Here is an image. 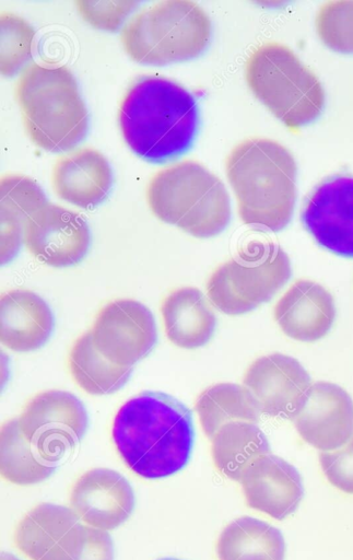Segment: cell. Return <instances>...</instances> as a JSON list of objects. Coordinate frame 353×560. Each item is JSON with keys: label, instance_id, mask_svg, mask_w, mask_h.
Wrapping results in <instances>:
<instances>
[{"label": "cell", "instance_id": "21", "mask_svg": "<svg viewBox=\"0 0 353 560\" xmlns=\"http://www.w3.org/2000/svg\"><path fill=\"white\" fill-rule=\"evenodd\" d=\"M165 334L175 346L196 349L212 337L216 319L210 303L197 288L173 290L161 304Z\"/></svg>", "mask_w": 353, "mask_h": 560}, {"label": "cell", "instance_id": "4", "mask_svg": "<svg viewBox=\"0 0 353 560\" xmlns=\"http://www.w3.org/2000/svg\"><path fill=\"white\" fill-rule=\"evenodd\" d=\"M14 95L25 132L36 147L68 151L85 137L87 110L68 67L28 65L15 83Z\"/></svg>", "mask_w": 353, "mask_h": 560}, {"label": "cell", "instance_id": "9", "mask_svg": "<svg viewBox=\"0 0 353 560\" xmlns=\"http://www.w3.org/2000/svg\"><path fill=\"white\" fill-rule=\"evenodd\" d=\"M17 421L24 436L58 463L84 435L87 413L73 394L49 389L32 397Z\"/></svg>", "mask_w": 353, "mask_h": 560}, {"label": "cell", "instance_id": "26", "mask_svg": "<svg viewBox=\"0 0 353 560\" xmlns=\"http://www.w3.org/2000/svg\"><path fill=\"white\" fill-rule=\"evenodd\" d=\"M1 476L15 485L27 486L44 481L56 469L57 462L45 456L22 433L17 418L1 425Z\"/></svg>", "mask_w": 353, "mask_h": 560}, {"label": "cell", "instance_id": "31", "mask_svg": "<svg viewBox=\"0 0 353 560\" xmlns=\"http://www.w3.org/2000/svg\"><path fill=\"white\" fill-rule=\"evenodd\" d=\"M319 464L325 477L334 488L353 494V435L341 447L320 452Z\"/></svg>", "mask_w": 353, "mask_h": 560}, {"label": "cell", "instance_id": "29", "mask_svg": "<svg viewBox=\"0 0 353 560\" xmlns=\"http://www.w3.org/2000/svg\"><path fill=\"white\" fill-rule=\"evenodd\" d=\"M35 32L22 18L1 13V73L15 74L31 58Z\"/></svg>", "mask_w": 353, "mask_h": 560}, {"label": "cell", "instance_id": "25", "mask_svg": "<svg viewBox=\"0 0 353 560\" xmlns=\"http://www.w3.org/2000/svg\"><path fill=\"white\" fill-rule=\"evenodd\" d=\"M195 408L204 434L211 439L223 425L234 421L257 423L261 413L251 393L233 383H219L205 388Z\"/></svg>", "mask_w": 353, "mask_h": 560}, {"label": "cell", "instance_id": "30", "mask_svg": "<svg viewBox=\"0 0 353 560\" xmlns=\"http://www.w3.org/2000/svg\"><path fill=\"white\" fill-rule=\"evenodd\" d=\"M74 4L82 19L92 26L116 31L138 3L136 1L78 0Z\"/></svg>", "mask_w": 353, "mask_h": 560}, {"label": "cell", "instance_id": "12", "mask_svg": "<svg viewBox=\"0 0 353 560\" xmlns=\"http://www.w3.org/2000/svg\"><path fill=\"white\" fill-rule=\"evenodd\" d=\"M243 385L256 399L261 413L293 421L306 401L311 380L295 358L270 353L250 363Z\"/></svg>", "mask_w": 353, "mask_h": 560}, {"label": "cell", "instance_id": "2", "mask_svg": "<svg viewBox=\"0 0 353 560\" xmlns=\"http://www.w3.org/2000/svg\"><path fill=\"white\" fill-rule=\"evenodd\" d=\"M118 122L123 140L137 155L161 162L191 145L198 127L197 102L178 83L146 75L126 92Z\"/></svg>", "mask_w": 353, "mask_h": 560}, {"label": "cell", "instance_id": "11", "mask_svg": "<svg viewBox=\"0 0 353 560\" xmlns=\"http://www.w3.org/2000/svg\"><path fill=\"white\" fill-rule=\"evenodd\" d=\"M90 243L91 232L83 217L48 201L24 222L23 244L26 249L51 267L79 262Z\"/></svg>", "mask_w": 353, "mask_h": 560}, {"label": "cell", "instance_id": "10", "mask_svg": "<svg viewBox=\"0 0 353 560\" xmlns=\"http://www.w3.org/2000/svg\"><path fill=\"white\" fill-rule=\"evenodd\" d=\"M89 331L93 345L107 360L129 368L144 358L157 339L152 312L131 299L103 306Z\"/></svg>", "mask_w": 353, "mask_h": 560}, {"label": "cell", "instance_id": "34", "mask_svg": "<svg viewBox=\"0 0 353 560\" xmlns=\"http://www.w3.org/2000/svg\"><path fill=\"white\" fill-rule=\"evenodd\" d=\"M157 560H180V559H176V558H161V559H157Z\"/></svg>", "mask_w": 353, "mask_h": 560}, {"label": "cell", "instance_id": "5", "mask_svg": "<svg viewBox=\"0 0 353 560\" xmlns=\"http://www.w3.org/2000/svg\"><path fill=\"white\" fill-rule=\"evenodd\" d=\"M145 195L157 219L198 238L220 234L231 220L225 185L196 161L185 160L155 173Z\"/></svg>", "mask_w": 353, "mask_h": 560}, {"label": "cell", "instance_id": "18", "mask_svg": "<svg viewBox=\"0 0 353 560\" xmlns=\"http://www.w3.org/2000/svg\"><path fill=\"white\" fill-rule=\"evenodd\" d=\"M273 316L287 337L311 342L325 337L332 327L334 301L321 284L299 279L275 303Z\"/></svg>", "mask_w": 353, "mask_h": 560}, {"label": "cell", "instance_id": "20", "mask_svg": "<svg viewBox=\"0 0 353 560\" xmlns=\"http://www.w3.org/2000/svg\"><path fill=\"white\" fill-rule=\"evenodd\" d=\"M54 316L38 294L14 289L1 295L0 340L7 348L28 352L40 348L49 338Z\"/></svg>", "mask_w": 353, "mask_h": 560}, {"label": "cell", "instance_id": "32", "mask_svg": "<svg viewBox=\"0 0 353 560\" xmlns=\"http://www.w3.org/2000/svg\"><path fill=\"white\" fill-rule=\"evenodd\" d=\"M71 560H114V545L108 532L82 524Z\"/></svg>", "mask_w": 353, "mask_h": 560}, {"label": "cell", "instance_id": "24", "mask_svg": "<svg viewBox=\"0 0 353 560\" xmlns=\"http://www.w3.org/2000/svg\"><path fill=\"white\" fill-rule=\"evenodd\" d=\"M267 454H271L269 441L254 422H230L211 438V456L215 468L235 481L240 480L244 470L254 460Z\"/></svg>", "mask_w": 353, "mask_h": 560}, {"label": "cell", "instance_id": "6", "mask_svg": "<svg viewBox=\"0 0 353 560\" xmlns=\"http://www.w3.org/2000/svg\"><path fill=\"white\" fill-rule=\"evenodd\" d=\"M212 24L189 0H167L142 9L122 27L127 55L143 65L163 66L199 56L208 46Z\"/></svg>", "mask_w": 353, "mask_h": 560}, {"label": "cell", "instance_id": "27", "mask_svg": "<svg viewBox=\"0 0 353 560\" xmlns=\"http://www.w3.org/2000/svg\"><path fill=\"white\" fill-rule=\"evenodd\" d=\"M68 368L74 382L87 394L107 395L120 389L132 368L107 360L93 345L90 331L79 336L68 353Z\"/></svg>", "mask_w": 353, "mask_h": 560}, {"label": "cell", "instance_id": "15", "mask_svg": "<svg viewBox=\"0 0 353 560\" xmlns=\"http://www.w3.org/2000/svg\"><path fill=\"white\" fill-rule=\"evenodd\" d=\"M293 422L307 444L321 452L337 450L353 435V400L339 385L316 382Z\"/></svg>", "mask_w": 353, "mask_h": 560}, {"label": "cell", "instance_id": "23", "mask_svg": "<svg viewBox=\"0 0 353 560\" xmlns=\"http://www.w3.org/2000/svg\"><path fill=\"white\" fill-rule=\"evenodd\" d=\"M1 264H7L23 243L25 220L48 200L36 182L25 175L1 177Z\"/></svg>", "mask_w": 353, "mask_h": 560}, {"label": "cell", "instance_id": "17", "mask_svg": "<svg viewBox=\"0 0 353 560\" xmlns=\"http://www.w3.org/2000/svg\"><path fill=\"white\" fill-rule=\"evenodd\" d=\"M239 482L249 508L279 521L294 513L304 495L297 469L273 454L254 460Z\"/></svg>", "mask_w": 353, "mask_h": 560}, {"label": "cell", "instance_id": "28", "mask_svg": "<svg viewBox=\"0 0 353 560\" xmlns=\"http://www.w3.org/2000/svg\"><path fill=\"white\" fill-rule=\"evenodd\" d=\"M320 40L339 52H353V0L323 3L315 20Z\"/></svg>", "mask_w": 353, "mask_h": 560}, {"label": "cell", "instance_id": "8", "mask_svg": "<svg viewBox=\"0 0 353 560\" xmlns=\"http://www.w3.org/2000/svg\"><path fill=\"white\" fill-rule=\"evenodd\" d=\"M291 275L290 258L281 246L251 241L211 273L207 296L227 315L245 314L271 300Z\"/></svg>", "mask_w": 353, "mask_h": 560}, {"label": "cell", "instance_id": "13", "mask_svg": "<svg viewBox=\"0 0 353 560\" xmlns=\"http://www.w3.org/2000/svg\"><path fill=\"white\" fill-rule=\"evenodd\" d=\"M302 221L320 246L353 258V177L321 182L306 199Z\"/></svg>", "mask_w": 353, "mask_h": 560}, {"label": "cell", "instance_id": "7", "mask_svg": "<svg viewBox=\"0 0 353 560\" xmlns=\"http://www.w3.org/2000/svg\"><path fill=\"white\" fill-rule=\"evenodd\" d=\"M245 79L254 95L291 129L311 122L322 110L321 83L283 44L258 46L246 61Z\"/></svg>", "mask_w": 353, "mask_h": 560}, {"label": "cell", "instance_id": "33", "mask_svg": "<svg viewBox=\"0 0 353 560\" xmlns=\"http://www.w3.org/2000/svg\"><path fill=\"white\" fill-rule=\"evenodd\" d=\"M1 560H20V559H17L15 556H13L9 552L2 551Z\"/></svg>", "mask_w": 353, "mask_h": 560}, {"label": "cell", "instance_id": "22", "mask_svg": "<svg viewBox=\"0 0 353 560\" xmlns=\"http://www.w3.org/2000/svg\"><path fill=\"white\" fill-rule=\"evenodd\" d=\"M215 550L219 560H284L285 540L267 522L240 516L223 528Z\"/></svg>", "mask_w": 353, "mask_h": 560}, {"label": "cell", "instance_id": "16", "mask_svg": "<svg viewBox=\"0 0 353 560\" xmlns=\"http://www.w3.org/2000/svg\"><path fill=\"white\" fill-rule=\"evenodd\" d=\"M81 526L71 508L43 502L19 521L13 542L31 560H71Z\"/></svg>", "mask_w": 353, "mask_h": 560}, {"label": "cell", "instance_id": "14", "mask_svg": "<svg viewBox=\"0 0 353 560\" xmlns=\"http://www.w3.org/2000/svg\"><path fill=\"white\" fill-rule=\"evenodd\" d=\"M69 503L83 524L110 530L132 513L134 493L129 481L118 471L93 468L74 481Z\"/></svg>", "mask_w": 353, "mask_h": 560}, {"label": "cell", "instance_id": "1", "mask_svg": "<svg viewBox=\"0 0 353 560\" xmlns=\"http://www.w3.org/2000/svg\"><path fill=\"white\" fill-rule=\"evenodd\" d=\"M111 436L134 474L145 479L168 477L189 459L193 444L191 413L167 394L143 392L120 406Z\"/></svg>", "mask_w": 353, "mask_h": 560}, {"label": "cell", "instance_id": "3", "mask_svg": "<svg viewBox=\"0 0 353 560\" xmlns=\"http://www.w3.org/2000/svg\"><path fill=\"white\" fill-rule=\"evenodd\" d=\"M240 220L252 228L279 232L292 219L296 201V163L279 142L247 139L225 161Z\"/></svg>", "mask_w": 353, "mask_h": 560}, {"label": "cell", "instance_id": "19", "mask_svg": "<svg viewBox=\"0 0 353 560\" xmlns=\"http://www.w3.org/2000/svg\"><path fill=\"white\" fill-rule=\"evenodd\" d=\"M111 186L107 159L93 148L59 156L51 171V187L61 199L80 208L101 203Z\"/></svg>", "mask_w": 353, "mask_h": 560}]
</instances>
